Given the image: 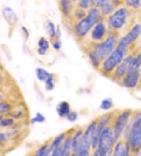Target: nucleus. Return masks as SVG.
<instances>
[{
  "mask_svg": "<svg viewBox=\"0 0 141 156\" xmlns=\"http://www.w3.org/2000/svg\"><path fill=\"white\" fill-rule=\"evenodd\" d=\"M112 128L111 125L105 127L100 134L99 144L95 150L92 151V154L95 156H107L112 154L113 147L116 143Z\"/></svg>",
  "mask_w": 141,
  "mask_h": 156,
  "instance_id": "obj_4",
  "label": "nucleus"
},
{
  "mask_svg": "<svg viewBox=\"0 0 141 156\" xmlns=\"http://www.w3.org/2000/svg\"><path fill=\"white\" fill-rule=\"evenodd\" d=\"M133 56L128 55L124 58V59L122 60V62L119 64L117 68L115 69L114 73H112V77L116 80H122V79L124 77L125 75L126 74V73L128 71L129 67L130 62H131L132 59H133Z\"/></svg>",
  "mask_w": 141,
  "mask_h": 156,
  "instance_id": "obj_13",
  "label": "nucleus"
},
{
  "mask_svg": "<svg viewBox=\"0 0 141 156\" xmlns=\"http://www.w3.org/2000/svg\"><path fill=\"white\" fill-rule=\"evenodd\" d=\"M140 36L141 25L140 24H136L129 32H128L119 40L117 46L125 50H127L131 44H133L135 41H136L139 38Z\"/></svg>",
  "mask_w": 141,
  "mask_h": 156,
  "instance_id": "obj_9",
  "label": "nucleus"
},
{
  "mask_svg": "<svg viewBox=\"0 0 141 156\" xmlns=\"http://www.w3.org/2000/svg\"><path fill=\"white\" fill-rule=\"evenodd\" d=\"M101 17L100 9L92 6L87 10V14L84 18L75 23L72 29L73 34L79 39L86 38L89 34L92 27L100 21Z\"/></svg>",
  "mask_w": 141,
  "mask_h": 156,
  "instance_id": "obj_3",
  "label": "nucleus"
},
{
  "mask_svg": "<svg viewBox=\"0 0 141 156\" xmlns=\"http://www.w3.org/2000/svg\"><path fill=\"white\" fill-rule=\"evenodd\" d=\"M131 154L129 145L126 140L116 141L115 146L113 147L112 155L115 156H128Z\"/></svg>",
  "mask_w": 141,
  "mask_h": 156,
  "instance_id": "obj_14",
  "label": "nucleus"
},
{
  "mask_svg": "<svg viewBox=\"0 0 141 156\" xmlns=\"http://www.w3.org/2000/svg\"><path fill=\"white\" fill-rule=\"evenodd\" d=\"M21 30H22V33L24 34V36H25V38L28 39L29 37V33H28V30L27 29L26 27L25 26H22L21 27Z\"/></svg>",
  "mask_w": 141,
  "mask_h": 156,
  "instance_id": "obj_40",
  "label": "nucleus"
},
{
  "mask_svg": "<svg viewBox=\"0 0 141 156\" xmlns=\"http://www.w3.org/2000/svg\"><path fill=\"white\" fill-rule=\"evenodd\" d=\"M122 136L129 145L131 154L141 152V112L136 114Z\"/></svg>",
  "mask_w": 141,
  "mask_h": 156,
  "instance_id": "obj_2",
  "label": "nucleus"
},
{
  "mask_svg": "<svg viewBox=\"0 0 141 156\" xmlns=\"http://www.w3.org/2000/svg\"><path fill=\"white\" fill-rule=\"evenodd\" d=\"M114 1L115 0H93V6L100 9L103 6H106L107 4L114 2Z\"/></svg>",
  "mask_w": 141,
  "mask_h": 156,
  "instance_id": "obj_35",
  "label": "nucleus"
},
{
  "mask_svg": "<svg viewBox=\"0 0 141 156\" xmlns=\"http://www.w3.org/2000/svg\"><path fill=\"white\" fill-rule=\"evenodd\" d=\"M97 119H94L88 124V126L83 129L82 143L76 155L87 156L89 155L92 151V140L94 132L96 129Z\"/></svg>",
  "mask_w": 141,
  "mask_h": 156,
  "instance_id": "obj_6",
  "label": "nucleus"
},
{
  "mask_svg": "<svg viewBox=\"0 0 141 156\" xmlns=\"http://www.w3.org/2000/svg\"><path fill=\"white\" fill-rule=\"evenodd\" d=\"M72 1H73V2H75V3H77V2H79V0H72Z\"/></svg>",
  "mask_w": 141,
  "mask_h": 156,
  "instance_id": "obj_43",
  "label": "nucleus"
},
{
  "mask_svg": "<svg viewBox=\"0 0 141 156\" xmlns=\"http://www.w3.org/2000/svg\"><path fill=\"white\" fill-rule=\"evenodd\" d=\"M52 75V73L42 67H38L35 69V76L37 80L40 82L45 83L46 80Z\"/></svg>",
  "mask_w": 141,
  "mask_h": 156,
  "instance_id": "obj_22",
  "label": "nucleus"
},
{
  "mask_svg": "<svg viewBox=\"0 0 141 156\" xmlns=\"http://www.w3.org/2000/svg\"><path fill=\"white\" fill-rule=\"evenodd\" d=\"M140 86H141V79H140Z\"/></svg>",
  "mask_w": 141,
  "mask_h": 156,
  "instance_id": "obj_44",
  "label": "nucleus"
},
{
  "mask_svg": "<svg viewBox=\"0 0 141 156\" xmlns=\"http://www.w3.org/2000/svg\"><path fill=\"white\" fill-rule=\"evenodd\" d=\"M72 135L66 136L62 144V156H68L72 154Z\"/></svg>",
  "mask_w": 141,
  "mask_h": 156,
  "instance_id": "obj_20",
  "label": "nucleus"
},
{
  "mask_svg": "<svg viewBox=\"0 0 141 156\" xmlns=\"http://www.w3.org/2000/svg\"><path fill=\"white\" fill-rule=\"evenodd\" d=\"M116 10V4H115V1L112 2H110V3L107 4L106 6H103L102 8H100V13H101L102 17H108Z\"/></svg>",
  "mask_w": 141,
  "mask_h": 156,
  "instance_id": "obj_23",
  "label": "nucleus"
},
{
  "mask_svg": "<svg viewBox=\"0 0 141 156\" xmlns=\"http://www.w3.org/2000/svg\"><path fill=\"white\" fill-rule=\"evenodd\" d=\"M58 4L60 13L64 17H70L72 16L75 4L72 0H59Z\"/></svg>",
  "mask_w": 141,
  "mask_h": 156,
  "instance_id": "obj_15",
  "label": "nucleus"
},
{
  "mask_svg": "<svg viewBox=\"0 0 141 156\" xmlns=\"http://www.w3.org/2000/svg\"><path fill=\"white\" fill-rule=\"evenodd\" d=\"M15 122L13 120V118H4L2 117L0 119V128H9L12 127L14 126Z\"/></svg>",
  "mask_w": 141,
  "mask_h": 156,
  "instance_id": "obj_29",
  "label": "nucleus"
},
{
  "mask_svg": "<svg viewBox=\"0 0 141 156\" xmlns=\"http://www.w3.org/2000/svg\"><path fill=\"white\" fill-rule=\"evenodd\" d=\"M132 112L129 110H125L119 113L115 118L111 126L113 130V133L115 136L116 140H119L122 136L123 135L125 129L129 124L131 119Z\"/></svg>",
  "mask_w": 141,
  "mask_h": 156,
  "instance_id": "obj_8",
  "label": "nucleus"
},
{
  "mask_svg": "<svg viewBox=\"0 0 141 156\" xmlns=\"http://www.w3.org/2000/svg\"><path fill=\"white\" fill-rule=\"evenodd\" d=\"M113 107V100L111 98H104L100 105V110L103 111H110Z\"/></svg>",
  "mask_w": 141,
  "mask_h": 156,
  "instance_id": "obj_28",
  "label": "nucleus"
},
{
  "mask_svg": "<svg viewBox=\"0 0 141 156\" xmlns=\"http://www.w3.org/2000/svg\"><path fill=\"white\" fill-rule=\"evenodd\" d=\"M111 120H112V114L111 113L103 114V116L97 118V124H96V129L94 132L92 140V151L95 150L97 147L98 144H99V139H100L102 131L104 128L109 126Z\"/></svg>",
  "mask_w": 141,
  "mask_h": 156,
  "instance_id": "obj_10",
  "label": "nucleus"
},
{
  "mask_svg": "<svg viewBox=\"0 0 141 156\" xmlns=\"http://www.w3.org/2000/svg\"><path fill=\"white\" fill-rule=\"evenodd\" d=\"M126 6L130 9H139L141 7V0H126Z\"/></svg>",
  "mask_w": 141,
  "mask_h": 156,
  "instance_id": "obj_33",
  "label": "nucleus"
},
{
  "mask_svg": "<svg viewBox=\"0 0 141 156\" xmlns=\"http://www.w3.org/2000/svg\"><path fill=\"white\" fill-rule=\"evenodd\" d=\"M140 69H128L126 74L122 79V85L127 88H135L140 83Z\"/></svg>",
  "mask_w": 141,
  "mask_h": 156,
  "instance_id": "obj_11",
  "label": "nucleus"
},
{
  "mask_svg": "<svg viewBox=\"0 0 141 156\" xmlns=\"http://www.w3.org/2000/svg\"><path fill=\"white\" fill-rule=\"evenodd\" d=\"M141 68V52L137 55L133 56L130 62L129 69H140Z\"/></svg>",
  "mask_w": 141,
  "mask_h": 156,
  "instance_id": "obj_25",
  "label": "nucleus"
},
{
  "mask_svg": "<svg viewBox=\"0 0 141 156\" xmlns=\"http://www.w3.org/2000/svg\"><path fill=\"white\" fill-rule=\"evenodd\" d=\"M11 136L10 133H3V132H0V145H2L5 142L8 140Z\"/></svg>",
  "mask_w": 141,
  "mask_h": 156,
  "instance_id": "obj_37",
  "label": "nucleus"
},
{
  "mask_svg": "<svg viewBox=\"0 0 141 156\" xmlns=\"http://www.w3.org/2000/svg\"><path fill=\"white\" fill-rule=\"evenodd\" d=\"M129 14V12L126 7H120L115 10L107 18V25L108 29L112 31L122 29L127 22Z\"/></svg>",
  "mask_w": 141,
  "mask_h": 156,
  "instance_id": "obj_7",
  "label": "nucleus"
},
{
  "mask_svg": "<svg viewBox=\"0 0 141 156\" xmlns=\"http://www.w3.org/2000/svg\"><path fill=\"white\" fill-rule=\"evenodd\" d=\"M82 133V129H79L75 130L73 133V134H72V154H75V155L77 154L78 151H79V147H80V145H81Z\"/></svg>",
  "mask_w": 141,
  "mask_h": 156,
  "instance_id": "obj_16",
  "label": "nucleus"
},
{
  "mask_svg": "<svg viewBox=\"0 0 141 156\" xmlns=\"http://www.w3.org/2000/svg\"><path fill=\"white\" fill-rule=\"evenodd\" d=\"M76 6L88 10L93 6V0H79Z\"/></svg>",
  "mask_w": 141,
  "mask_h": 156,
  "instance_id": "obj_31",
  "label": "nucleus"
},
{
  "mask_svg": "<svg viewBox=\"0 0 141 156\" xmlns=\"http://www.w3.org/2000/svg\"><path fill=\"white\" fill-rule=\"evenodd\" d=\"M71 111H72L71 106H70L69 103L66 102V101L60 102L56 107V113L58 114V116L61 118H66Z\"/></svg>",
  "mask_w": 141,
  "mask_h": 156,
  "instance_id": "obj_18",
  "label": "nucleus"
},
{
  "mask_svg": "<svg viewBox=\"0 0 141 156\" xmlns=\"http://www.w3.org/2000/svg\"><path fill=\"white\" fill-rule=\"evenodd\" d=\"M44 84H45V88L47 91H52V90L54 89L55 82H54V76H53V74L51 75V76L47 79L46 81H45Z\"/></svg>",
  "mask_w": 141,
  "mask_h": 156,
  "instance_id": "obj_34",
  "label": "nucleus"
},
{
  "mask_svg": "<svg viewBox=\"0 0 141 156\" xmlns=\"http://www.w3.org/2000/svg\"><path fill=\"white\" fill-rule=\"evenodd\" d=\"M12 106L10 103L7 102H1L0 103V115H4L11 113Z\"/></svg>",
  "mask_w": 141,
  "mask_h": 156,
  "instance_id": "obj_30",
  "label": "nucleus"
},
{
  "mask_svg": "<svg viewBox=\"0 0 141 156\" xmlns=\"http://www.w3.org/2000/svg\"><path fill=\"white\" fill-rule=\"evenodd\" d=\"M46 120V118L44 114H41V113L38 112L36 113V114L35 115L33 118H31V124L32 125H35V124H37V123H44Z\"/></svg>",
  "mask_w": 141,
  "mask_h": 156,
  "instance_id": "obj_32",
  "label": "nucleus"
},
{
  "mask_svg": "<svg viewBox=\"0 0 141 156\" xmlns=\"http://www.w3.org/2000/svg\"><path fill=\"white\" fill-rule=\"evenodd\" d=\"M118 42L117 35L111 33L100 42L94 43L92 48L87 53L89 60L92 66L100 68L102 62L115 49Z\"/></svg>",
  "mask_w": 141,
  "mask_h": 156,
  "instance_id": "obj_1",
  "label": "nucleus"
},
{
  "mask_svg": "<svg viewBox=\"0 0 141 156\" xmlns=\"http://www.w3.org/2000/svg\"><path fill=\"white\" fill-rule=\"evenodd\" d=\"M126 50L117 46L115 49L101 62L100 69L104 75H111L126 57Z\"/></svg>",
  "mask_w": 141,
  "mask_h": 156,
  "instance_id": "obj_5",
  "label": "nucleus"
},
{
  "mask_svg": "<svg viewBox=\"0 0 141 156\" xmlns=\"http://www.w3.org/2000/svg\"><path fill=\"white\" fill-rule=\"evenodd\" d=\"M89 37L94 43L100 42L107 37V26L103 21H99L92 27Z\"/></svg>",
  "mask_w": 141,
  "mask_h": 156,
  "instance_id": "obj_12",
  "label": "nucleus"
},
{
  "mask_svg": "<svg viewBox=\"0 0 141 156\" xmlns=\"http://www.w3.org/2000/svg\"><path fill=\"white\" fill-rule=\"evenodd\" d=\"M38 48H37V53L39 55H45L47 51H49V47H50V44L48 40L45 38V37H41L39 40H38Z\"/></svg>",
  "mask_w": 141,
  "mask_h": 156,
  "instance_id": "obj_19",
  "label": "nucleus"
},
{
  "mask_svg": "<svg viewBox=\"0 0 141 156\" xmlns=\"http://www.w3.org/2000/svg\"><path fill=\"white\" fill-rule=\"evenodd\" d=\"M35 155L37 156H48L51 155V150L49 147V144H42L36 149L34 153Z\"/></svg>",
  "mask_w": 141,
  "mask_h": 156,
  "instance_id": "obj_24",
  "label": "nucleus"
},
{
  "mask_svg": "<svg viewBox=\"0 0 141 156\" xmlns=\"http://www.w3.org/2000/svg\"><path fill=\"white\" fill-rule=\"evenodd\" d=\"M87 14V10H85V9H82L81 7H79L77 6L76 8H75L74 10L73 13H72V16L77 21H80L82 18H84Z\"/></svg>",
  "mask_w": 141,
  "mask_h": 156,
  "instance_id": "obj_26",
  "label": "nucleus"
},
{
  "mask_svg": "<svg viewBox=\"0 0 141 156\" xmlns=\"http://www.w3.org/2000/svg\"><path fill=\"white\" fill-rule=\"evenodd\" d=\"M67 133H62L59 134V135L56 136V137H54L50 143H49V147H50L51 152L53 151L54 149H56V147H59L60 146H61L64 142V139H65Z\"/></svg>",
  "mask_w": 141,
  "mask_h": 156,
  "instance_id": "obj_21",
  "label": "nucleus"
},
{
  "mask_svg": "<svg viewBox=\"0 0 141 156\" xmlns=\"http://www.w3.org/2000/svg\"><path fill=\"white\" fill-rule=\"evenodd\" d=\"M56 30H57V29H56L55 25L52 21H49L46 23V25H45V31H46V33L49 35L51 40L55 38Z\"/></svg>",
  "mask_w": 141,
  "mask_h": 156,
  "instance_id": "obj_27",
  "label": "nucleus"
},
{
  "mask_svg": "<svg viewBox=\"0 0 141 156\" xmlns=\"http://www.w3.org/2000/svg\"><path fill=\"white\" fill-rule=\"evenodd\" d=\"M2 101H4V95L0 92V103L2 102Z\"/></svg>",
  "mask_w": 141,
  "mask_h": 156,
  "instance_id": "obj_41",
  "label": "nucleus"
},
{
  "mask_svg": "<svg viewBox=\"0 0 141 156\" xmlns=\"http://www.w3.org/2000/svg\"><path fill=\"white\" fill-rule=\"evenodd\" d=\"M2 15H3L4 19L7 21L9 25H15L18 21V17L16 13L13 11V10L9 6H5L2 9Z\"/></svg>",
  "mask_w": 141,
  "mask_h": 156,
  "instance_id": "obj_17",
  "label": "nucleus"
},
{
  "mask_svg": "<svg viewBox=\"0 0 141 156\" xmlns=\"http://www.w3.org/2000/svg\"><path fill=\"white\" fill-rule=\"evenodd\" d=\"M66 118H67V120L69 122L74 123V122H76L78 118H79V114H78L77 111H72L68 114V116L66 117Z\"/></svg>",
  "mask_w": 141,
  "mask_h": 156,
  "instance_id": "obj_36",
  "label": "nucleus"
},
{
  "mask_svg": "<svg viewBox=\"0 0 141 156\" xmlns=\"http://www.w3.org/2000/svg\"><path fill=\"white\" fill-rule=\"evenodd\" d=\"M52 47L55 51H59L61 48V43L60 40L58 39H53L52 40Z\"/></svg>",
  "mask_w": 141,
  "mask_h": 156,
  "instance_id": "obj_38",
  "label": "nucleus"
},
{
  "mask_svg": "<svg viewBox=\"0 0 141 156\" xmlns=\"http://www.w3.org/2000/svg\"><path fill=\"white\" fill-rule=\"evenodd\" d=\"M23 116V112L22 111H13V114H11V117L14 119H17V118H22Z\"/></svg>",
  "mask_w": 141,
  "mask_h": 156,
  "instance_id": "obj_39",
  "label": "nucleus"
},
{
  "mask_svg": "<svg viewBox=\"0 0 141 156\" xmlns=\"http://www.w3.org/2000/svg\"><path fill=\"white\" fill-rule=\"evenodd\" d=\"M2 78L0 76V84H2Z\"/></svg>",
  "mask_w": 141,
  "mask_h": 156,
  "instance_id": "obj_42",
  "label": "nucleus"
}]
</instances>
